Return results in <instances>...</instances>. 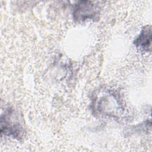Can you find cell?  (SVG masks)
<instances>
[{
  "instance_id": "1",
  "label": "cell",
  "mask_w": 152,
  "mask_h": 152,
  "mask_svg": "<svg viewBox=\"0 0 152 152\" xmlns=\"http://www.w3.org/2000/svg\"><path fill=\"white\" fill-rule=\"evenodd\" d=\"M91 108L97 115L110 118L119 116L124 110L119 94L107 89H100L94 92L92 96Z\"/></svg>"
},
{
  "instance_id": "2",
  "label": "cell",
  "mask_w": 152,
  "mask_h": 152,
  "mask_svg": "<svg viewBox=\"0 0 152 152\" xmlns=\"http://www.w3.org/2000/svg\"><path fill=\"white\" fill-rule=\"evenodd\" d=\"M24 133L23 124L19 113L12 107L5 109L1 116V134L20 140Z\"/></svg>"
},
{
  "instance_id": "3",
  "label": "cell",
  "mask_w": 152,
  "mask_h": 152,
  "mask_svg": "<svg viewBox=\"0 0 152 152\" xmlns=\"http://www.w3.org/2000/svg\"><path fill=\"white\" fill-rule=\"evenodd\" d=\"M100 14V7L95 2L80 1L74 5L73 18L77 22L95 20Z\"/></svg>"
},
{
  "instance_id": "4",
  "label": "cell",
  "mask_w": 152,
  "mask_h": 152,
  "mask_svg": "<svg viewBox=\"0 0 152 152\" xmlns=\"http://www.w3.org/2000/svg\"><path fill=\"white\" fill-rule=\"evenodd\" d=\"M135 46L144 52H150L151 46V27L148 25L143 27L134 41Z\"/></svg>"
}]
</instances>
